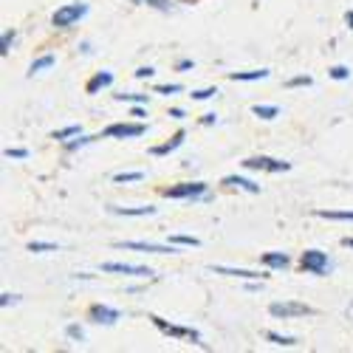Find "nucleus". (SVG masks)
I'll return each mask as SVG.
<instances>
[{"label":"nucleus","instance_id":"28","mask_svg":"<svg viewBox=\"0 0 353 353\" xmlns=\"http://www.w3.org/2000/svg\"><path fill=\"white\" fill-rule=\"evenodd\" d=\"M319 218H328V221H353V212H328V210H319Z\"/></svg>","mask_w":353,"mask_h":353},{"label":"nucleus","instance_id":"5","mask_svg":"<svg viewBox=\"0 0 353 353\" xmlns=\"http://www.w3.org/2000/svg\"><path fill=\"white\" fill-rule=\"evenodd\" d=\"M144 133H147V125L144 122H136V125L116 122V125H108L102 130V139H136V136H144Z\"/></svg>","mask_w":353,"mask_h":353},{"label":"nucleus","instance_id":"11","mask_svg":"<svg viewBox=\"0 0 353 353\" xmlns=\"http://www.w3.org/2000/svg\"><path fill=\"white\" fill-rule=\"evenodd\" d=\"M110 85H113V74L110 71H99V74H94L91 79H88L85 91L88 94H99V91H105V88H110Z\"/></svg>","mask_w":353,"mask_h":353},{"label":"nucleus","instance_id":"38","mask_svg":"<svg viewBox=\"0 0 353 353\" xmlns=\"http://www.w3.org/2000/svg\"><path fill=\"white\" fill-rule=\"evenodd\" d=\"M215 122H218V116H215V113H203L201 125H215Z\"/></svg>","mask_w":353,"mask_h":353},{"label":"nucleus","instance_id":"8","mask_svg":"<svg viewBox=\"0 0 353 353\" xmlns=\"http://www.w3.org/2000/svg\"><path fill=\"white\" fill-rule=\"evenodd\" d=\"M203 192H207V184L203 181H187V184H175V187L164 190L167 198H201Z\"/></svg>","mask_w":353,"mask_h":353},{"label":"nucleus","instance_id":"10","mask_svg":"<svg viewBox=\"0 0 353 353\" xmlns=\"http://www.w3.org/2000/svg\"><path fill=\"white\" fill-rule=\"evenodd\" d=\"M88 316H91V322H97V325H113L116 319H122V311H116V308H110V305L97 303V305H91Z\"/></svg>","mask_w":353,"mask_h":353},{"label":"nucleus","instance_id":"12","mask_svg":"<svg viewBox=\"0 0 353 353\" xmlns=\"http://www.w3.org/2000/svg\"><path fill=\"white\" fill-rule=\"evenodd\" d=\"M210 272L226 274V277H243V280H263V277H269V274H257V272H249V269H226V266H210Z\"/></svg>","mask_w":353,"mask_h":353},{"label":"nucleus","instance_id":"36","mask_svg":"<svg viewBox=\"0 0 353 353\" xmlns=\"http://www.w3.org/2000/svg\"><path fill=\"white\" fill-rule=\"evenodd\" d=\"M156 74V68H150V65H144V68H139L136 71V79H150Z\"/></svg>","mask_w":353,"mask_h":353},{"label":"nucleus","instance_id":"30","mask_svg":"<svg viewBox=\"0 0 353 353\" xmlns=\"http://www.w3.org/2000/svg\"><path fill=\"white\" fill-rule=\"evenodd\" d=\"M153 94H164V97H172V94H181V85H156Z\"/></svg>","mask_w":353,"mask_h":353},{"label":"nucleus","instance_id":"26","mask_svg":"<svg viewBox=\"0 0 353 353\" xmlns=\"http://www.w3.org/2000/svg\"><path fill=\"white\" fill-rule=\"evenodd\" d=\"M170 243H175V246H201V241L192 238V234H172Z\"/></svg>","mask_w":353,"mask_h":353},{"label":"nucleus","instance_id":"24","mask_svg":"<svg viewBox=\"0 0 353 353\" xmlns=\"http://www.w3.org/2000/svg\"><path fill=\"white\" fill-rule=\"evenodd\" d=\"M141 179H144L141 170H136V172H116V175H113L116 184H130V181H141Z\"/></svg>","mask_w":353,"mask_h":353},{"label":"nucleus","instance_id":"19","mask_svg":"<svg viewBox=\"0 0 353 353\" xmlns=\"http://www.w3.org/2000/svg\"><path fill=\"white\" fill-rule=\"evenodd\" d=\"M14 40H17V32H14V28H6L3 37H0V57H6V54L12 51Z\"/></svg>","mask_w":353,"mask_h":353},{"label":"nucleus","instance_id":"4","mask_svg":"<svg viewBox=\"0 0 353 353\" xmlns=\"http://www.w3.org/2000/svg\"><path fill=\"white\" fill-rule=\"evenodd\" d=\"M116 249H133L141 254H175V243H144V241H119Z\"/></svg>","mask_w":353,"mask_h":353},{"label":"nucleus","instance_id":"25","mask_svg":"<svg viewBox=\"0 0 353 353\" xmlns=\"http://www.w3.org/2000/svg\"><path fill=\"white\" fill-rule=\"evenodd\" d=\"M266 339L274 342V345H283V347L297 345V339H294V336H283V334H277V331H266Z\"/></svg>","mask_w":353,"mask_h":353},{"label":"nucleus","instance_id":"21","mask_svg":"<svg viewBox=\"0 0 353 353\" xmlns=\"http://www.w3.org/2000/svg\"><path fill=\"white\" fill-rule=\"evenodd\" d=\"M133 3L153 6V9H159V12H170V9H175V0H133Z\"/></svg>","mask_w":353,"mask_h":353},{"label":"nucleus","instance_id":"17","mask_svg":"<svg viewBox=\"0 0 353 353\" xmlns=\"http://www.w3.org/2000/svg\"><path fill=\"white\" fill-rule=\"evenodd\" d=\"M269 71L266 68H260V71H232L229 79L232 82H257V79H266Z\"/></svg>","mask_w":353,"mask_h":353},{"label":"nucleus","instance_id":"20","mask_svg":"<svg viewBox=\"0 0 353 353\" xmlns=\"http://www.w3.org/2000/svg\"><path fill=\"white\" fill-rule=\"evenodd\" d=\"M54 65V54H46V57H40V60H34L32 63V68H28V74H40V71H46V68H51Z\"/></svg>","mask_w":353,"mask_h":353},{"label":"nucleus","instance_id":"29","mask_svg":"<svg viewBox=\"0 0 353 353\" xmlns=\"http://www.w3.org/2000/svg\"><path fill=\"white\" fill-rule=\"evenodd\" d=\"M28 252H60V246H57V243H43V241H34V243H28Z\"/></svg>","mask_w":353,"mask_h":353},{"label":"nucleus","instance_id":"23","mask_svg":"<svg viewBox=\"0 0 353 353\" xmlns=\"http://www.w3.org/2000/svg\"><path fill=\"white\" fill-rule=\"evenodd\" d=\"M79 133H82V128H79V125H71V128H63V130H54L51 139H57V141H68L71 136H79Z\"/></svg>","mask_w":353,"mask_h":353},{"label":"nucleus","instance_id":"39","mask_svg":"<svg viewBox=\"0 0 353 353\" xmlns=\"http://www.w3.org/2000/svg\"><path fill=\"white\" fill-rule=\"evenodd\" d=\"M170 116H172V119H184V116H187V113H184L181 108H172V110H170Z\"/></svg>","mask_w":353,"mask_h":353},{"label":"nucleus","instance_id":"31","mask_svg":"<svg viewBox=\"0 0 353 353\" xmlns=\"http://www.w3.org/2000/svg\"><path fill=\"white\" fill-rule=\"evenodd\" d=\"M218 91H215V88H203V91H192L190 97L195 99V102H203V99H210V97H215Z\"/></svg>","mask_w":353,"mask_h":353},{"label":"nucleus","instance_id":"3","mask_svg":"<svg viewBox=\"0 0 353 353\" xmlns=\"http://www.w3.org/2000/svg\"><path fill=\"white\" fill-rule=\"evenodd\" d=\"M85 14H88V3H68V6H63V9L54 12L51 23H54L57 28H71V26L79 23Z\"/></svg>","mask_w":353,"mask_h":353},{"label":"nucleus","instance_id":"2","mask_svg":"<svg viewBox=\"0 0 353 353\" xmlns=\"http://www.w3.org/2000/svg\"><path fill=\"white\" fill-rule=\"evenodd\" d=\"M153 319V325L164 334V336H172V339H190L192 345H201V347H207L201 342V334L195 331V328H181V325H172V322H167V319H161V316H150Z\"/></svg>","mask_w":353,"mask_h":353},{"label":"nucleus","instance_id":"9","mask_svg":"<svg viewBox=\"0 0 353 353\" xmlns=\"http://www.w3.org/2000/svg\"><path fill=\"white\" fill-rule=\"evenodd\" d=\"M102 272L108 274H130V277H153L147 266H130V263H102Z\"/></svg>","mask_w":353,"mask_h":353},{"label":"nucleus","instance_id":"27","mask_svg":"<svg viewBox=\"0 0 353 353\" xmlns=\"http://www.w3.org/2000/svg\"><path fill=\"white\" fill-rule=\"evenodd\" d=\"M116 102H136V105H147V94H116Z\"/></svg>","mask_w":353,"mask_h":353},{"label":"nucleus","instance_id":"6","mask_svg":"<svg viewBox=\"0 0 353 353\" xmlns=\"http://www.w3.org/2000/svg\"><path fill=\"white\" fill-rule=\"evenodd\" d=\"M269 314L277 316V319H291V316H311L314 308L305 305V303H272Z\"/></svg>","mask_w":353,"mask_h":353},{"label":"nucleus","instance_id":"16","mask_svg":"<svg viewBox=\"0 0 353 353\" xmlns=\"http://www.w3.org/2000/svg\"><path fill=\"white\" fill-rule=\"evenodd\" d=\"M223 187H238V190H246V192H260V184L243 179V175H226V179H223Z\"/></svg>","mask_w":353,"mask_h":353},{"label":"nucleus","instance_id":"7","mask_svg":"<svg viewBox=\"0 0 353 353\" xmlns=\"http://www.w3.org/2000/svg\"><path fill=\"white\" fill-rule=\"evenodd\" d=\"M246 170H263V172H285L291 170L288 161H277V159H269V156H252L243 161Z\"/></svg>","mask_w":353,"mask_h":353},{"label":"nucleus","instance_id":"42","mask_svg":"<svg viewBox=\"0 0 353 353\" xmlns=\"http://www.w3.org/2000/svg\"><path fill=\"white\" fill-rule=\"evenodd\" d=\"M345 23H347V26L353 28V12H347V14H345Z\"/></svg>","mask_w":353,"mask_h":353},{"label":"nucleus","instance_id":"43","mask_svg":"<svg viewBox=\"0 0 353 353\" xmlns=\"http://www.w3.org/2000/svg\"><path fill=\"white\" fill-rule=\"evenodd\" d=\"M342 246H350V249H353V238H345V241H342Z\"/></svg>","mask_w":353,"mask_h":353},{"label":"nucleus","instance_id":"1","mask_svg":"<svg viewBox=\"0 0 353 353\" xmlns=\"http://www.w3.org/2000/svg\"><path fill=\"white\" fill-rule=\"evenodd\" d=\"M300 266H303V272L322 277V274L331 272V260H328L325 252H319V249H305L303 257H300Z\"/></svg>","mask_w":353,"mask_h":353},{"label":"nucleus","instance_id":"13","mask_svg":"<svg viewBox=\"0 0 353 353\" xmlns=\"http://www.w3.org/2000/svg\"><path fill=\"white\" fill-rule=\"evenodd\" d=\"M108 212L122 215V218H144V215H153L156 207H108Z\"/></svg>","mask_w":353,"mask_h":353},{"label":"nucleus","instance_id":"18","mask_svg":"<svg viewBox=\"0 0 353 353\" xmlns=\"http://www.w3.org/2000/svg\"><path fill=\"white\" fill-rule=\"evenodd\" d=\"M252 113L269 122V119H274V116H280V108H277V105H254V108H252Z\"/></svg>","mask_w":353,"mask_h":353},{"label":"nucleus","instance_id":"15","mask_svg":"<svg viewBox=\"0 0 353 353\" xmlns=\"http://www.w3.org/2000/svg\"><path fill=\"white\" fill-rule=\"evenodd\" d=\"M184 139H187V133H184V130H179V133H175V136L167 141V144H159V147H153L150 153H153V156H167V153H172V150H179V147L184 144Z\"/></svg>","mask_w":353,"mask_h":353},{"label":"nucleus","instance_id":"41","mask_svg":"<svg viewBox=\"0 0 353 353\" xmlns=\"http://www.w3.org/2000/svg\"><path fill=\"white\" fill-rule=\"evenodd\" d=\"M133 116H136V119H144L147 113H144V108H133Z\"/></svg>","mask_w":353,"mask_h":353},{"label":"nucleus","instance_id":"34","mask_svg":"<svg viewBox=\"0 0 353 353\" xmlns=\"http://www.w3.org/2000/svg\"><path fill=\"white\" fill-rule=\"evenodd\" d=\"M328 74H331L334 79H347V77H350V68H345V65H334Z\"/></svg>","mask_w":353,"mask_h":353},{"label":"nucleus","instance_id":"40","mask_svg":"<svg viewBox=\"0 0 353 353\" xmlns=\"http://www.w3.org/2000/svg\"><path fill=\"white\" fill-rule=\"evenodd\" d=\"M192 65H195V63H192V60H181V63H179V71H190V68H192Z\"/></svg>","mask_w":353,"mask_h":353},{"label":"nucleus","instance_id":"35","mask_svg":"<svg viewBox=\"0 0 353 353\" xmlns=\"http://www.w3.org/2000/svg\"><path fill=\"white\" fill-rule=\"evenodd\" d=\"M6 159H28V150H23V147H14V150H12V147H9Z\"/></svg>","mask_w":353,"mask_h":353},{"label":"nucleus","instance_id":"33","mask_svg":"<svg viewBox=\"0 0 353 353\" xmlns=\"http://www.w3.org/2000/svg\"><path fill=\"white\" fill-rule=\"evenodd\" d=\"M65 334H68L74 342H82V339H85V331H82V325H68V328H65Z\"/></svg>","mask_w":353,"mask_h":353},{"label":"nucleus","instance_id":"22","mask_svg":"<svg viewBox=\"0 0 353 353\" xmlns=\"http://www.w3.org/2000/svg\"><path fill=\"white\" fill-rule=\"evenodd\" d=\"M97 139H102V133H99V136H79V139H74V141H65V150L74 153V150H79V147L91 144V141H97Z\"/></svg>","mask_w":353,"mask_h":353},{"label":"nucleus","instance_id":"14","mask_svg":"<svg viewBox=\"0 0 353 353\" xmlns=\"http://www.w3.org/2000/svg\"><path fill=\"white\" fill-rule=\"evenodd\" d=\"M260 260H263V266H269V269H288V263H291V257L285 252H266Z\"/></svg>","mask_w":353,"mask_h":353},{"label":"nucleus","instance_id":"32","mask_svg":"<svg viewBox=\"0 0 353 353\" xmlns=\"http://www.w3.org/2000/svg\"><path fill=\"white\" fill-rule=\"evenodd\" d=\"M311 82H314L311 77H291V79H288L285 85H288V88H308Z\"/></svg>","mask_w":353,"mask_h":353},{"label":"nucleus","instance_id":"37","mask_svg":"<svg viewBox=\"0 0 353 353\" xmlns=\"http://www.w3.org/2000/svg\"><path fill=\"white\" fill-rule=\"evenodd\" d=\"M17 300H20V297H17V294H3V297H0V305H3V308H6V305H14Z\"/></svg>","mask_w":353,"mask_h":353}]
</instances>
